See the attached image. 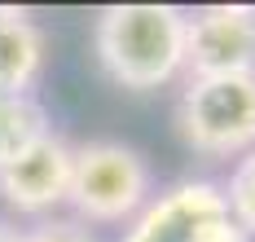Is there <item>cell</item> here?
Masks as SVG:
<instances>
[{
  "mask_svg": "<svg viewBox=\"0 0 255 242\" xmlns=\"http://www.w3.org/2000/svg\"><path fill=\"white\" fill-rule=\"evenodd\" d=\"M93 49L102 71L132 93L163 88L185 71V9L176 4H110L97 13Z\"/></svg>",
  "mask_w": 255,
  "mask_h": 242,
  "instance_id": "obj_1",
  "label": "cell"
},
{
  "mask_svg": "<svg viewBox=\"0 0 255 242\" xmlns=\"http://www.w3.org/2000/svg\"><path fill=\"white\" fill-rule=\"evenodd\" d=\"M154 198L150 163L124 141H84L71 163V212L79 225H124Z\"/></svg>",
  "mask_w": 255,
  "mask_h": 242,
  "instance_id": "obj_2",
  "label": "cell"
},
{
  "mask_svg": "<svg viewBox=\"0 0 255 242\" xmlns=\"http://www.w3.org/2000/svg\"><path fill=\"white\" fill-rule=\"evenodd\" d=\"M180 141L203 159H242L255 150V75H203L180 88Z\"/></svg>",
  "mask_w": 255,
  "mask_h": 242,
  "instance_id": "obj_3",
  "label": "cell"
},
{
  "mask_svg": "<svg viewBox=\"0 0 255 242\" xmlns=\"http://www.w3.org/2000/svg\"><path fill=\"white\" fill-rule=\"evenodd\" d=\"M119 242H251L229 216L225 189L216 181H180L154 194L128 220Z\"/></svg>",
  "mask_w": 255,
  "mask_h": 242,
  "instance_id": "obj_4",
  "label": "cell"
},
{
  "mask_svg": "<svg viewBox=\"0 0 255 242\" xmlns=\"http://www.w3.org/2000/svg\"><path fill=\"white\" fill-rule=\"evenodd\" d=\"M185 71L255 75V4H207L185 13Z\"/></svg>",
  "mask_w": 255,
  "mask_h": 242,
  "instance_id": "obj_5",
  "label": "cell"
},
{
  "mask_svg": "<svg viewBox=\"0 0 255 242\" xmlns=\"http://www.w3.org/2000/svg\"><path fill=\"white\" fill-rule=\"evenodd\" d=\"M71 163H75V145L62 132L40 136L31 150H22L13 163L0 167V198L13 212L44 220L71 194Z\"/></svg>",
  "mask_w": 255,
  "mask_h": 242,
  "instance_id": "obj_6",
  "label": "cell"
},
{
  "mask_svg": "<svg viewBox=\"0 0 255 242\" xmlns=\"http://www.w3.org/2000/svg\"><path fill=\"white\" fill-rule=\"evenodd\" d=\"M44 71V31L26 9L0 4V93H31Z\"/></svg>",
  "mask_w": 255,
  "mask_h": 242,
  "instance_id": "obj_7",
  "label": "cell"
},
{
  "mask_svg": "<svg viewBox=\"0 0 255 242\" xmlns=\"http://www.w3.org/2000/svg\"><path fill=\"white\" fill-rule=\"evenodd\" d=\"M49 132H53V119L35 93H0V167L13 163L22 150H31Z\"/></svg>",
  "mask_w": 255,
  "mask_h": 242,
  "instance_id": "obj_8",
  "label": "cell"
},
{
  "mask_svg": "<svg viewBox=\"0 0 255 242\" xmlns=\"http://www.w3.org/2000/svg\"><path fill=\"white\" fill-rule=\"evenodd\" d=\"M220 189H225V203H229V216L238 220V229L255 242V150H247L233 163L229 181Z\"/></svg>",
  "mask_w": 255,
  "mask_h": 242,
  "instance_id": "obj_9",
  "label": "cell"
},
{
  "mask_svg": "<svg viewBox=\"0 0 255 242\" xmlns=\"http://www.w3.org/2000/svg\"><path fill=\"white\" fill-rule=\"evenodd\" d=\"M22 242H97L79 220H66V216H44L35 220L31 229H22Z\"/></svg>",
  "mask_w": 255,
  "mask_h": 242,
  "instance_id": "obj_10",
  "label": "cell"
},
{
  "mask_svg": "<svg viewBox=\"0 0 255 242\" xmlns=\"http://www.w3.org/2000/svg\"><path fill=\"white\" fill-rule=\"evenodd\" d=\"M0 242H22V229H13L9 220H0Z\"/></svg>",
  "mask_w": 255,
  "mask_h": 242,
  "instance_id": "obj_11",
  "label": "cell"
}]
</instances>
